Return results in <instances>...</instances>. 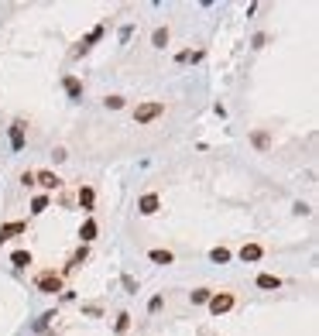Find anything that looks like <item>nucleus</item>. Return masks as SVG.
Listing matches in <instances>:
<instances>
[{"instance_id": "1", "label": "nucleus", "mask_w": 319, "mask_h": 336, "mask_svg": "<svg viewBox=\"0 0 319 336\" xmlns=\"http://www.w3.org/2000/svg\"><path fill=\"white\" fill-rule=\"evenodd\" d=\"M165 99H144V103H137L134 106V124L137 127H148V124H154L158 117H165Z\"/></svg>"}, {"instance_id": "2", "label": "nucleus", "mask_w": 319, "mask_h": 336, "mask_svg": "<svg viewBox=\"0 0 319 336\" xmlns=\"http://www.w3.org/2000/svg\"><path fill=\"white\" fill-rule=\"evenodd\" d=\"M35 288L41 292V295H55V292H65V285H62V275H58L55 268H45V271H38Z\"/></svg>"}, {"instance_id": "3", "label": "nucleus", "mask_w": 319, "mask_h": 336, "mask_svg": "<svg viewBox=\"0 0 319 336\" xmlns=\"http://www.w3.org/2000/svg\"><path fill=\"white\" fill-rule=\"evenodd\" d=\"M206 305H209V312H213V316H226V312H233L237 295H233V292H213Z\"/></svg>"}, {"instance_id": "4", "label": "nucleus", "mask_w": 319, "mask_h": 336, "mask_svg": "<svg viewBox=\"0 0 319 336\" xmlns=\"http://www.w3.org/2000/svg\"><path fill=\"white\" fill-rule=\"evenodd\" d=\"M7 138H11V151L18 155V151H24V144H28V124L24 120H11V127H7Z\"/></svg>"}, {"instance_id": "5", "label": "nucleus", "mask_w": 319, "mask_h": 336, "mask_svg": "<svg viewBox=\"0 0 319 336\" xmlns=\"http://www.w3.org/2000/svg\"><path fill=\"white\" fill-rule=\"evenodd\" d=\"M103 35H107V24H96L93 31H90V35H86V38H83V41H79V45L72 48V59H79V55H86V52H90V48H93V45H96L100 38H103Z\"/></svg>"}, {"instance_id": "6", "label": "nucleus", "mask_w": 319, "mask_h": 336, "mask_svg": "<svg viewBox=\"0 0 319 336\" xmlns=\"http://www.w3.org/2000/svg\"><path fill=\"white\" fill-rule=\"evenodd\" d=\"M162 209V196L158 192H144V196H137V213L141 216H154Z\"/></svg>"}, {"instance_id": "7", "label": "nucleus", "mask_w": 319, "mask_h": 336, "mask_svg": "<svg viewBox=\"0 0 319 336\" xmlns=\"http://www.w3.org/2000/svg\"><path fill=\"white\" fill-rule=\"evenodd\" d=\"M35 185H41L45 196H48V192H58V189H62V178H58L55 172H48V168H41V172H35Z\"/></svg>"}, {"instance_id": "8", "label": "nucleus", "mask_w": 319, "mask_h": 336, "mask_svg": "<svg viewBox=\"0 0 319 336\" xmlns=\"http://www.w3.org/2000/svg\"><path fill=\"white\" fill-rule=\"evenodd\" d=\"M62 89H65V96L72 99V103H79V99H83V79H79V76H72V72H65V76H62Z\"/></svg>"}, {"instance_id": "9", "label": "nucleus", "mask_w": 319, "mask_h": 336, "mask_svg": "<svg viewBox=\"0 0 319 336\" xmlns=\"http://www.w3.org/2000/svg\"><path fill=\"white\" fill-rule=\"evenodd\" d=\"M75 199H79V209H83V213H93L96 209V189L93 185H79Z\"/></svg>"}, {"instance_id": "10", "label": "nucleus", "mask_w": 319, "mask_h": 336, "mask_svg": "<svg viewBox=\"0 0 319 336\" xmlns=\"http://www.w3.org/2000/svg\"><path fill=\"white\" fill-rule=\"evenodd\" d=\"M21 234H28V223H24V219L4 223V227H0V247H4V244H7L11 237H21Z\"/></svg>"}, {"instance_id": "11", "label": "nucleus", "mask_w": 319, "mask_h": 336, "mask_svg": "<svg viewBox=\"0 0 319 336\" xmlns=\"http://www.w3.org/2000/svg\"><path fill=\"white\" fill-rule=\"evenodd\" d=\"M237 257H241L244 264H258V261L264 257V247H261V244H244V247L237 251Z\"/></svg>"}, {"instance_id": "12", "label": "nucleus", "mask_w": 319, "mask_h": 336, "mask_svg": "<svg viewBox=\"0 0 319 336\" xmlns=\"http://www.w3.org/2000/svg\"><path fill=\"white\" fill-rule=\"evenodd\" d=\"M96 234H100L96 219H93V216H86V219H83V227H79V244H86V247H90V244L96 240Z\"/></svg>"}, {"instance_id": "13", "label": "nucleus", "mask_w": 319, "mask_h": 336, "mask_svg": "<svg viewBox=\"0 0 319 336\" xmlns=\"http://www.w3.org/2000/svg\"><path fill=\"white\" fill-rule=\"evenodd\" d=\"M254 285H258L261 292H278V288H282V278H278V275H268V271H261V275L254 278Z\"/></svg>"}, {"instance_id": "14", "label": "nucleus", "mask_w": 319, "mask_h": 336, "mask_svg": "<svg viewBox=\"0 0 319 336\" xmlns=\"http://www.w3.org/2000/svg\"><path fill=\"white\" fill-rule=\"evenodd\" d=\"M148 261H151V264L169 268V264H175V254H172V251H165V247H151V251H148Z\"/></svg>"}, {"instance_id": "15", "label": "nucleus", "mask_w": 319, "mask_h": 336, "mask_svg": "<svg viewBox=\"0 0 319 336\" xmlns=\"http://www.w3.org/2000/svg\"><path fill=\"white\" fill-rule=\"evenodd\" d=\"M251 144L258 151H271V134L268 131H251Z\"/></svg>"}, {"instance_id": "16", "label": "nucleus", "mask_w": 319, "mask_h": 336, "mask_svg": "<svg viewBox=\"0 0 319 336\" xmlns=\"http://www.w3.org/2000/svg\"><path fill=\"white\" fill-rule=\"evenodd\" d=\"M209 261H213V264H230V261H233V251H230V247H213V251H209Z\"/></svg>"}, {"instance_id": "17", "label": "nucleus", "mask_w": 319, "mask_h": 336, "mask_svg": "<svg viewBox=\"0 0 319 336\" xmlns=\"http://www.w3.org/2000/svg\"><path fill=\"white\" fill-rule=\"evenodd\" d=\"M31 261H35V257H31V251H24V247H21V251H14V254H11V264H14V268H18V271H24V268H28V264H31Z\"/></svg>"}, {"instance_id": "18", "label": "nucleus", "mask_w": 319, "mask_h": 336, "mask_svg": "<svg viewBox=\"0 0 319 336\" xmlns=\"http://www.w3.org/2000/svg\"><path fill=\"white\" fill-rule=\"evenodd\" d=\"M169 28H154L151 31V48H169Z\"/></svg>"}, {"instance_id": "19", "label": "nucleus", "mask_w": 319, "mask_h": 336, "mask_svg": "<svg viewBox=\"0 0 319 336\" xmlns=\"http://www.w3.org/2000/svg\"><path fill=\"white\" fill-rule=\"evenodd\" d=\"M209 295H213V288H192V292H189V302H192V305H206Z\"/></svg>"}, {"instance_id": "20", "label": "nucleus", "mask_w": 319, "mask_h": 336, "mask_svg": "<svg viewBox=\"0 0 319 336\" xmlns=\"http://www.w3.org/2000/svg\"><path fill=\"white\" fill-rule=\"evenodd\" d=\"M48 206H52V196H45V192L31 199V213H35V216H41V213H45Z\"/></svg>"}, {"instance_id": "21", "label": "nucleus", "mask_w": 319, "mask_h": 336, "mask_svg": "<svg viewBox=\"0 0 319 336\" xmlns=\"http://www.w3.org/2000/svg\"><path fill=\"white\" fill-rule=\"evenodd\" d=\"M103 106H107V110H124L127 99L120 96V93H110V96H103Z\"/></svg>"}, {"instance_id": "22", "label": "nucleus", "mask_w": 319, "mask_h": 336, "mask_svg": "<svg viewBox=\"0 0 319 336\" xmlns=\"http://www.w3.org/2000/svg\"><path fill=\"white\" fill-rule=\"evenodd\" d=\"M206 59V52H203V48H199V52H192V48H189V52H179V55H175V62H203Z\"/></svg>"}, {"instance_id": "23", "label": "nucleus", "mask_w": 319, "mask_h": 336, "mask_svg": "<svg viewBox=\"0 0 319 336\" xmlns=\"http://www.w3.org/2000/svg\"><path fill=\"white\" fill-rule=\"evenodd\" d=\"M127 329H131V316H127V312H120L117 322H113V333H127Z\"/></svg>"}, {"instance_id": "24", "label": "nucleus", "mask_w": 319, "mask_h": 336, "mask_svg": "<svg viewBox=\"0 0 319 336\" xmlns=\"http://www.w3.org/2000/svg\"><path fill=\"white\" fill-rule=\"evenodd\" d=\"M162 305H165V295H162V292L148 298V312H151V316H154V312H162Z\"/></svg>"}, {"instance_id": "25", "label": "nucleus", "mask_w": 319, "mask_h": 336, "mask_svg": "<svg viewBox=\"0 0 319 336\" xmlns=\"http://www.w3.org/2000/svg\"><path fill=\"white\" fill-rule=\"evenodd\" d=\"M18 182L24 185V189H35V172H21V175H18Z\"/></svg>"}, {"instance_id": "26", "label": "nucleus", "mask_w": 319, "mask_h": 336, "mask_svg": "<svg viewBox=\"0 0 319 336\" xmlns=\"http://www.w3.org/2000/svg\"><path fill=\"white\" fill-rule=\"evenodd\" d=\"M52 158H55L58 165H62V161L69 158V151H65V148H62V144H55V148H52Z\"/></svg>"}, {"instance_id": "27", "label": "nucleus", "mask_w": 319, "mask_h": 336, "mask_svg": "<svg viewBox=\"0 0 319 336\" xmlns=\"http://www.w3.org/2000/svg\"><path fill=\"white\" fill-rule=\"evenodd\" d=\"M52 319H55V312H45V316H41V319H38V322H35V329H45V326H48Z\"/></svg>"}, {"instance_id": "28", "label": "nucleus", "mask_w": 319, "mask_h": 336, "mask_svg": "<svg viewBox=\"0 0 319 336\" xmlns=\"http://www.w3.org/2000/svg\"><path fill=\"white\" fill-rule=\"evenodd\" d=\"M295 213H302V216H309V213H312V206H309V202H295Z\"/></svg>"}, {"instance_id": "29", "label": "nucleus", "mask_w": 319, "mask_h": 336, "mask_svg": "<svg viewBox=\"0 0 319 336\" xmlns=\"http://www.w3.org/2000/svg\"><path fill=\"white\" fill-rule=\"evenodd\" d=\"M124 288H127V292H137V285H134L131 275H124Z\"/></svg>"}, {"instance_id": "30", "label": "nucleus", "mask_w": 319, "mask_h": 336, "mask_svg": "<svg viewBox=\"0 0 319 336\" xmlns=\"http://www.w3.org/2000/svg\"><path fill=\"white\" fill-rule=\"evenodd\" d=\"M264 41H268V35H264V31H261V35H254V48H264Z\"/></svg>"}]
</instances>
